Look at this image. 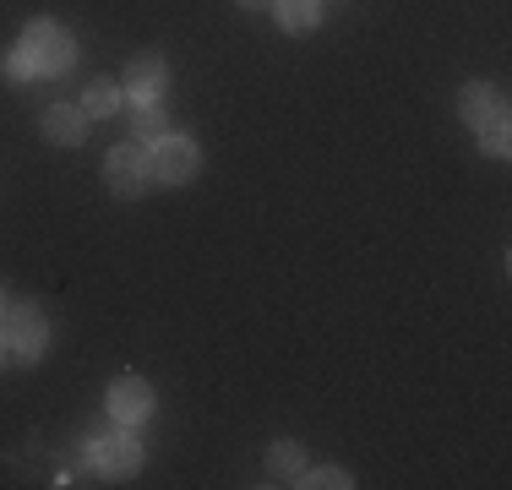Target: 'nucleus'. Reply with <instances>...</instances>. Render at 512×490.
<instances>
[{
  "label": "nucleus",
  "instance_id": "f257e3e1",
  "mask_svg": "<svg viewBox=\"0 0 512 490\" xmlns=\"http://www.w3.org/2000/svg\"><path fill=\"white\" fill-rule=\"evenodd\" d=\"M22 49H28L33 71H44V77H60V71H71V39L55 28V22H33L28 39H22Z\"/></svg>",
  "mask_w": 512,
  "mask_h": 490
},
{
  "label": "nucleus",
  "instance_id": "f03ea898",
  "mask_svg": "<svg viewBox=\"0 0 512 490\" xmlns=\"http://www.w3.org/2000/svg\"><path fill=\"white\" fill-rule=\"evenodd\" d=\"M148 169H153L158 180H169V186H180V180L197 175V147H191L186 137H158Z\"/></svg>",
  "mask_w": 512,
  "mask_h": 490
},
{
  "label": "nucleus",
  "instance_id": "7ed1b4c3",
  "mask_svg": "<svg viewBox=\"0 0 512 490\" xmlns=\"http://www.w3.org/2000/svg\"><path fill=\"white\" fill-rule=\"evenodd\" d=\"M6 349L28 365L44 354V316L33 311V305H17V311L6 316Z\"/></svg>",
  "mask_w": 512,
  "mask_h": 490
},
{
  "label": "nucleus",
  "instance_id": "20e7f679",
  "mask_svg": "<svg viewBox=\"0 0 512 490\" xmlns=\"http://www.w3.org/2000/svg\"><path fill=\"white\" fill-rule=\"evenodd\" d=\"M148 153H142L137 142H126V147H115V153H109V191L115 196H137L142 186H148Z\"/></svg>",
  "mask_w": 512,
  "mask_h": 490
},
{
  "label": "nucleus",
  "instance_id": "39448f33",
  "mask_svg": "<svg viewBox=\"0 0 512 490\" xmlns=\"http://www.w3.org/2000/svg\"><path fill=\"white\" fill-rule=\"evenodd\" d=\"M148 409H153V392H148V382H137V376H120V382L109 387V414H115L120 425L148 420Z\"/></svg>",
  "mask_w": 512,
  "mask_h": 490
},
{
  "label": "nucleus",
  "instance_id": "423d86ee",
  "mask_svg": "<svg viewBox=\"0 0 512 490\" xmlns=\"http://www.w3.org/2000/svg\"><path fill=\"white\" fill-rule=\"evenodd\" d=\"M88 463H93V469H104V474H131L142 463V452H137V441H131V436H99V441H93V452H88Z\"/></svg>",
  "mask_w": 512,
  "mask_h": 490
},
{
  "label": "nucleus",
  "instance_id": "0eeeda50",
  "mask_svg": "<svg viewBox=\"0 0 512 490\" xmlns=\"http://www.w3.org/2000/svg\"><path fill=\"white\" fill-rule=\"evenodd\" d=\"M463 120L469 126H491V120H507L502 98H496V88H485V82H469L463 88Z\"/></svg>",
  "mask_w": 512,
  "mask_h": 490
},
{
  "label": "nucleus",
  "instance_id": "6e6552de",
  "mask_svg": "<svg viewBox=\"0 0 512 490\" xmlns=\"http://www.w3.org/2000/svg\"><path fill=\"white\" fill-rule=\"evenodd\" d=\"M164 60L158 55H137L131 60V71H126V88H131V98H142V104H148V98H158V88H164Z\"/></svg>",
  "mask_w": 512,
  "mask_h": 490
},
{
  "label": "nucleus",
  "instance_id": "1a4fd4ad",
  "mask_svg": "<svg viewBox=\"0 0 512 490\" xmlns=\"http://www.w3.org/2000/svg\"><path fill=\"white\" fill-rule=\"evenodd\" d=\"M44 131H50V142H82L88 137V115H82L77 104H55L50 115H44Z\"/></svg>",
  "mask_w": 512,
  "mask_h": 490
},
{
  "label": "nucleus",
  "instance_id": "9d476101",
  "mask_svg": "<svg viewBox=\"0 0 512 490\" xmlns=\"http://www.w3.org/2000/svg\"><path fill=\"white\" fill-rule=\"evenodd\" d=\"M273 6H278V22L295 33L316 28V17H322V0H273Z\"/></svg>",
  "mask_w": 512,
  "mask_h": 490
},
{
  "label": "nucleus",
  "instance_id": "9b49d317",
  "mask_svg": "<svg viewBox=\"0 0 512 490\" xmlns=\"http://www.w3.org/2000/svg\"><path fill=\"white\" fill-rule=\"evenodd\" d=\"M267 474H273V480H289V485H300V474H306V463H300V452H295V447H273V452H267Z\"/></svg>",
  "mask_w": 512,
  "mask_h": 490
},
{
  "label": "nucleus",
  "instance_id": "f8f14e48",
  "mask_svg": "<svg viewBox=\"0 0 512 490\" xmlns=\"http://www.w3.org/2000/svg\"><path fill=\"white\" fill-rule=\"evenodd\" d=\"M131 131H137V137H148V142H158L169 131V115L148 98V104H137V115H131Z\"/></svg>",
  "mask_w": 512,
  "mask_h": 490
},
{
  "label": "nucleus",
  "instance_id": "ddd939ff",
  "mask_svg": "<svg viewBox=\"0 0 512 490\" xmlns=\"http://www.w3.org/2000/svg\"><path fill=\"white\" fill-rule=\"evenodd\" d=\"M115 109H120V88H115V82H88V115H115Z\"/></svg>",
  "mask_w": 512,
  "mask_h": 490
},
{
  "label": "nucleus",
  "instance_id": "4468645a",
  "mask_svg": "<svg viewBox=\"0 0 512 490\" xmlns=\"http://www.w3.org/2000/svg\"><path fill=\"white\" fill-rule=\"evenodd\" d=\"M6 77H11V82H28V77H33L28 49H11V55H6Z\"/></svg>",
  "mask_w": 512,
  "mask_h": 490
},
{
  "label": "nucleus",
  "instance_id": "2eb2a0df",
  "mask_svg": "<svg viewBox=\"0 0 512 490\" xmlns=\"http://www.w3.org/2000/svg\"><path fill=\"white\" fill-rule=\"evenodd\" d=\"M300 485H316V490H338V485H349V474L344 469H316V474H306Z\"/></svg>",
  "mask_w": 512,
  "mask_h": 490
},
{
  "label": "nucleus",
  "instance_id": "dca6fc26",
  "mask_svg": "<svg viewBox=\"0 0 512 490\" xmlns=\"http://www.w3.org/2000/svg\"><path fill=\"white\" fill-rule=\"evenodd\" d=\"M485 131V147H491L496 158H507V120H491V126H480Z\"/></svg>",
  "mask_w": 512,
  "mask_h": 490
},
{
  "label": "nucleus",
  "instance_id": "f3484780",
  "mask_svg": "<svg viewBox=\"0 0 512 490\" xmlns=\"http://www.w3.org/2000/svg\"><path fill=\"white\" fill-rule=\"evenodd\" d=\"M240 6H267V0H240Z\"/></svg>",
  "mask_w": 512,
  "mask_h": 490
},
{
  "label": "nucleus",
  "instance_id": "a211bd4d",
  "mask_svg": "<svg viewBox=\"0 0 512 490\" xmlns=\"http://www.w3.org/2000/svg\"><path fill=\"white\" fill-rule=\"evenodd\" d=\"M0 354H6V343H0Z\"/></svg>",
  "mask_w": 512,
  "mask_h": 490
},
{
  "label": "nucleus",
  "instance_id": "6ab92c4d",
  "mask_svg": "<svg viewBox=\"0 0 512 490\" xmlns=\"http://www.w3.org/2000/svg\"><path fill=\"white\" fill-rule=\"evenodd\" d=\"M0 305H6V300H0Z\"/></svg>",
  "mask_w": 512,
  "mask_h": 490
}]
</instances>
